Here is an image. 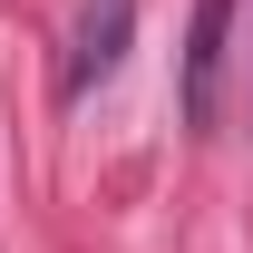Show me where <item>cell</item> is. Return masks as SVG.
<instances>
[{"mask_svg": "<svg viewBox=\"0 0 253 253\" xmlns=\"http://www.w3.org/2000/svg\"><path fill=\"white\" fill-rule=\"evenodd\" d=\"M234 10H244V0H195L185 68H175V117H185V126H214V117H224V59H234Z\"/></svg>", "mask_w": 253, "mask_h": 253, "instance_id": "obj_1", "label": "cell"}, {"mask_svg": "<svg viewBox=\"0 0 253 253\" xmlns=\"http://www.w3.org/2000/svg\"><path fill=\"white\" fill-rule=\"evenodd\" d=\"M244 59H253V49H244Z\"/></svg>", "mask_w": 253, "mask_h": 253, "instance_id": "obj_3", "label": "cell"}, {"mask_svg": "<svg viewBox=\"0 0 253 253\" xmlns=\"http://www.w3.org/2000/svg\"><path fill=\"white\" fill-rule=\"evenodd\" d=\"M126 30H136V0H78V20H68V59H59V97H68V107H78L88 88L117 78Z\"/></svg>", "mask_w": 253, "mask_h": 253, "instance_id": "obj_2", "label": "cell"}]
</instances>
